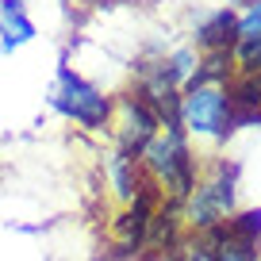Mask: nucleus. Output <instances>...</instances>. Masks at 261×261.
Here are the masks:
<instances>
[{
	"label": "nucleus",
	"instance_id": "obj_5",
	"mask_svg": "<svg viewBox=\"0 0 261 261\" xmlns=\"http://www.w3.org/2000/svg\"><path fill=\"white\" fill-rule=\"evenodd\" d=\"M158 130H162L158 115L150 112V108L142 104L135 92L119 100V150H123V154L139 158L142 150H146V142L154 139Z\"/></svg>",
	"mask_w": 261,
	"mask_h": 261
},
{
	"label": "nucleus",
	"instance_id": "obj_9",
	"mask_svg": "<svg viewBox=\"0 0 261 261\" xmlns=\"http://www.w3.org/2000/svg\"><path fill=\"white\" fill-rule=\"evenodd\" d=\"M238 65L246 73H261V39H238Z\"/></svg>",
	"mask_w": 261,
	"mask_h": 261
},
{
	"label": "nucleus",
	"instance_id": "obj_7",
	"mask_svg": "<svg viewBox=\"0 0 261 261\" xmlns=\"http://www.w3.org/2000/svg\"><path fill=\"white\" fill-rule=\"evenodd\" d=\"M108 177H112V185H115V192H119V200H135V196L142 192V165H139V158H130V154H123V150H115L112 154V162H108Z\"/></svg>",
	"mask_w": 261,
	"mask_h": 261
},
{
	"label": "nucleus",
	"instance_id": "obj_3",
	"mask_svg": "<svg viewBox=\"0 0 261 261\" xmlns=\"http://www.w3.org/2000/svg\"><path fill=\"white\" fill-rule=\"evenodd\" d=\"M230 127H234L230 92L223 85H188V92L180 96V130L227 139Z\"/></svg>",
	"mask_w": 261,
	"mask_h": 261
},
{
	"label": "nucleus",
	"instance_id": "obj_8",
	"mask_svg": "<svg viewBox=\"0 0 261 261\" xmlns=\"http://www.w3.org/2000/svg\"><path fill=\"white\" fill-rule=\"evenodd\" d=\"M196 39L204 42L207 50H230V42L238 39V19L234 12H215L207 23H200V31H196Z\"/></svg>",
	"mask_w": 261,
	"mask_h": 261
},
{
	"label": "nucleus",
	"instance_id": "obj_6",
	"mask_svg": "<svg viewBox=\"0 0 261 261\" xmlns=\"http://www.w3.org/2000/svg\"><path fill=\"white\" fill-rule=\"evenodd\" d=\"M27 39H35V23L27 19L23 0H0V46L16 50Z\"/></svg>",
	"mask_w": 261,
	"mask_h": 261
},
{
	"label": "nucleus",
	"instance_id": "obj_1",
	"mask_svg": "<svg viewBox=\"0 0 261 261\" xmlns=\"http://www.w3.org/2000/svg\"><path fill=\"white\" fill-rule=\"evenodd\" d=\"M139 162L173 200H185L196 188V162H192V150H188L180 127H162L154 139L146 142Z\"/></svg>",
	"mask_w": 261,
	"mask_h": 261
},
{
	"label": "nucleus",
	"instance_id": "obj_2",
	"mask_svg": "<svg viewBox=\"0 0 261 261\" xmlns=\"http://www.w3.org/2000/svg\"><path fill=\"white\" fill-rule=\"evenodd\" d=\"M185 219L188 227H196L200 234L219 230L227 219H234V169L215 165V173L207 180L192 188L185 196Z\"/></svg>",
	"mask_w": 261,
	"mask_h": 261
},
{
	"label": "nucleus",
	"instance_id": "obj_4",
	"mask_svg": "<svg viewBox=\"0 0 261 261\" xmlns=\"http://www.w3.org/2000/svg\"><path fill=\"white\" fill-rule=\"evenodd\" d=\"M50 104H54L65 119L81 123L85 130H100L112 119V100L100 89H92L85 77H77L73 69H65V65L58 69V85H54V92H50Z\"/></svg>",
	"mask_w": 261,
	"mask_h": 261
},
{
	"label": "nucleus",
	"instance_id": "obj_10",
	"mask_svg": "<svg viewBox=\"0 0 261 261\" xmlns=\"http://www.w3.org/2000/svg\"><path fill=\"white\" fill-rule=\"evenodd\" d=\"M238 39H261V0H253L250 12L238 19Z\"/></svg>",
	"mask_w": 261,
	"mask_h": 261
}]
</instances>
